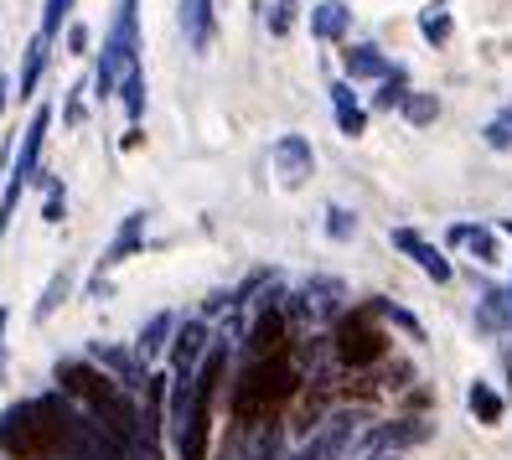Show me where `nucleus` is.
<instances>
[{
    "instance_id": "1",
    "label": "nucleus",
    "mask_w": 512,
    "mask_h": 460,
    "mask_svg": "<svg viewBox=\"0 0 512 460\" xmlns=\"http://www.w3.org/2000/svg\"><path fill=\"white\" fill-rule=\"evenodd\" d=\"M88 440V419L63 393L21 398L0 414V455L6 460H68Z\"/></svg>"
},
{
    "instance_id": "2",
    "label": "nucleus",
    "mask_w": 512,
    "mask_h": 460,
    "mask_svg": "<svg viewBox=\"0 0 512 460\" xmlns=\"http://www.w3.org/2000/svg\"><path fill=\"white\" fill-rule=\"evenodd\" d=\"M52 378H57V393H63L68 404H78L104 435H114L125 450H140V409L104 367H94L88 357H63Z\"/></svg>"
},
{
    "instance_id": "3",
    "label": "nucleus",
    "mask_w": 512,
    "mask_h": 460,
    "mask_svg": "<svg viewBox=\"0 0 512 460\" xmlns=\"http://www.w3.org/2000/svg\"><path fill=\"white\" fill-rule=\"evenodd\" d=\"M300 388V373L290 352L280 357H264V362H249L244 378H238V393H233V419L244 429H259V424H275V414L295 398Z\"/></svg>"
},
{
    "instance_id": "4",
    "label": "nucleus",
    "mask_w": 512,
    "mask_h": 460,
    "mask_svg": "<svg viewBox=\"0 0 512 460\" xmlns=\"http://www.w3.org/2000/svg\"><path fill=\"white\" fill-rule=\"evenodd\" d=\"M331 352H337L342 367H373L383 352H388V336L373 316V305L363 311H342L337 316V336H331Z\"/></svg>"
},
{
    "instance_id": "5",
    "label": "nucleus",
    "mask_w": 512,
    "mask_h": 460,
    "mask_svg": "<svg viewBox=\"0 0 512 460\" xmlns=\"http://www.w3.org/2000/svg\"><path fill=\"white\" fill-rule=\"evenodd\" d=\"M342 300H347V285L342 280H311L300 295H290L285 305V321H331V316H342Z\"/></svg>"
},
{
    "instance_id": "6",
    "label": "nucleus",
    "mask_w": 512,
    "mask_h": 460,
    "mask_svg": "<svg viewBox=\"0 0 512 460\" xmlns=\"http://www.w3.org/2000/svg\"><path fill=\"white\" fill-rule=\"evenodd\" d=\"M88 362L104 367V373H109L119 388H125V393H135V388H145V383H150V373H145V362H140V352H135V347L88 342Z\"/></svg>"
},
{
    "instance_id": "7",
    "label": "nucleus",
    "mask_w": 512,
    "mask_h": 460,
    "mask_svg": "<svg viewBox=\"0 0 512 460\" xmlns=\"http://www.w3.org/2000/svg\"><path fill=\"white\" fill-rule=\"evenodd\" d=\"M213 352V336H207V321H182L171 336V378H197L202 357Z\"/></svg>"
},
{
    "instance_id": "8",
    "label": "nucleus",
    "mask_w": 512,
    "mask_h": 460,
    "mask_svg": "<svg viewBox=\"0 0 512 460\" xmlns=\"http://www.w3.org/2000/svg\"><path fill=\"white\" fill-rule=\"evenodd\" d=\"M269 161H275V176L285 181V187H306L311 171H316V156H311L306 135H280L275 150H269Z\"/></svg>"
},
{
    "instance_id": "9",
    "label": "nucleus",
    "mask_w": 512,
    "mask_h": 460,
    "mask_svg": "<svg viewBox=\"0 0 512 460\" xmlns=\"http://www.w3.org/2000/svg\"><path fill=\"white\" fill-rule=\"evenodd\" d=\"M290 342V321H285V305L275 311H259L254 326H249V362H264V357H280Z\"/></svg>"
},
{
    "instance_id": "10",
    "label": "nucleus",
    "mask_w": 512,
    "mask_h": 460,
    "mask_svg": "<svg viewBox=\"0 0 512 460\" xmlns=\"http://www.w3.org/2000/svg\"><path fill=\"white\" fill-rule=\"evenodd\" d=\"M394 249H399V254H409L419 269L430 274L435 285H450V274H456V269H450V259L435 249V243H425V238H419L414 228H394Z\"/></svg>"
},
{
    "instance_id": "11",
    "label": "nucleus",
    "mask_w": 512,
    "mask_h": 460,
    "mask_svg": "<svg viewBox=\"0 0 512 460\" xmlns=\"http://www.w3.org/2000/svg\"><path fill=\"white\" fill-rule=\"evenodd\" d=\"M47 125H52V109H47V104H37V109H32V125H26V135H21V150H16V171H11V176H21V181H37V156H42Z\"/></svg>"
},
{
    "instance_id": "12",
    "label": "nucleus",
    "mask_w": 512,
    "mask_h": 460,
    "mask_svg": "<svg viewBox=\"0 0 512 460\" xmlns=\"http://www.w3.org/2000/svg\"><path fill=\"white\" fill-rule=\"evenodd\" d=\"M140 243H145V212H130V218L119 223V233L109 238V249H104L99 269H119L125 259H135V254H140Z\"/></svg>"
},
{
    "instance_id": "13",
    "label": "nucleus",
    "mask_w": 512,
    "mask_h": 460,
    "mask_svg": "<svg viewBox=\"0 0 512 460\" xmlns=\"http://www.w3.org/2000/svg\"><path fill=\"white\" fill-rule=\"evenodd\" d=\"M176 321L171 311H156L145 326H140V336H135V352H140V362H156L161 352H171V336H176Z\"/></svg>"
},
{
    "instance_id": "14",
    "label": "nucleus",
    "mask_w": 512,
    "mask_h": 460,
    "mask_svg": "<svg viewBox=\"0 0 512 460\" xmlns=\"http://www.w3.org/2000/svg\"><path fill=\"white\" fill-rule=\"evenodd\" d=\"M109 42H119V52H125L130 63H140V0H119L114 6Z\"/></svg>"
},
{
    "instance_id": "15",
    "label": "nucleus",
    "mask_w": 512,
    "mask_h": 460,
    "mask_svg": "<svg viewBox=\"0 0 512 460\" xmlns=\"http://www.w3.org/2000/svg\"><path fill=\"white\" fill-rule=\"evenodd\" d=\"M47 52L52 42L37 32L32 42H26V57H21V83H16V99H37V88H42V73H47Z\"/></svg>"
},
{
    "instance_id": "16",
    "label": "nucleus",
    "mask_w": 512,
    "mask_h": 460,
    "mask_svg": "<svg viewBox=\"0 0 512 460\" xmlns=\"http://www.w3.org/2000/svg\"><path fill=\"white\" fill-rule=\"evenodd\" d=\"M352 26V11L342 6V0H321V6L311 11V37L316 42H342Z\"/></svg>"
},
{
    "instance_id": "17",
    "label": "nucleus",
    "mask_w": 512,
    "mask_h": 460,
    "mask_svg": "<svg viewBox=\"0 0 512 460\" xmlns=\"http://www.w3.org/2000/svg\"><path fill=\"white\" fill-rule=\"evenodd\" d=\"M331 109H337V130L347 135V140H357L368 130V114L357 109V99H352V83L342 78V83H331Z\"/></svg>"
},
{
    "instance_id": "18",
    "label": "nucleus",
    "mask_w": 512,
    "mask_h": 460,
    "mask_svg": "<svg viewBox=\"0 0 512 460\" xmlns=\"http://www.w3.org/2000/svg\"><path fill=\"white\" fill-rule=\"evenodd\" d=\"M445 238H450V249H471L481 264H497V259H502V254H497V238H492L487 228H476V223H456Z\"/></svg>"
},
{
    "instance_id": "19",
    "label": "nucleus",
    "mask_w": 512,
    "mask_h": 460,
    "mask_svg": "<svg viewBox=\"0 0 512 460\" xmlns=\"http://www.w3.org/2000/svg\"><path fill=\"white\" fill-rule=\"evenodd\" d=\"M182 32L197 52H207V42H213V0H182Z\"/></svg>"
},
{
    "instance_id": "20",
    "label": "nucleus",
    "mask_w": 512,
    "mask_h": 460,
    "mask_svg": "<svg viewBox=\"0 0 512 460\" xmlns=\"http://www.w3.org/2000/svg\"><path fill=\"white\" fill-rule=\"evenodd\" d=\"M378 435H383L388 450H409V445H425L435 429L425 419H394V424H378Z\"/></svg>"
},
{
    "instance_id": "21",
    "label": "nucleus",
    "mask_w": 512,
    "mask_h": 460,
    "mask_svg": "<svg viewBox=\"0 0 512 460\" xmlns=\"http://www.w3.org/2000/svg\"><path fill=\"white\" fill-rule=\"evenodd\" d=\"M342 63H347V78H388V73H394L378 47H347Z\"/></svg>"
},
{
    "instance_id": "22",
    "label": "nucleus",
    "mask_w": 512,
    "mask_h": 460,
    "mask_svg": "<svg viewBox=\"0 0 512 460\" xmlns=\"http://www.w3.org/2000/svg\"><path fill=\"white\" fill-rule=\"evenodd\" d=\"M476 326L481 331H507L512 326V305H507V290H487L476 305Z\"/></svg>"
},
{
    "instance_id": "23",
    "label": "nucleus",
    "mask_w": 512,
    "mask_h": 460,
    "mask_svg": "<svg viewBox=\"0 0 512 460\" xmlns=\"http://www.w3.org/2000/svg\"><path fill=\"white\" fill-rule=\"evenodd\" d=\"M119 99H125L130 130H135V125H140V114H145V73H140V63H130L125 73H119Z\"/></svg>"
},
{
    "instance_id": "24",
    "label": "nucleus",
    "mask_w": 512,
    "mask_h": 460,
    "mask_svg": "<svg viewBox=\"0 0 512 460\" xmlns=\"http://www.w3.org/2000/svg\"><path fill=\"white\" fill-rule=\"evenodd\" d=\"M466 404H471V414H476L481 424H502V414H507V404H502V393H497L492 383H471V393H466Z\"/></svg>"
},
{
    "instance_id": "25",
    "label": "nucleus",
    "mask_w": 512,
    "mask_h": 460,
    "mask_svg": "<svg viewBox=\"0 0 512 460\" xmlns=\"http://www.w3.org/2000/svg\"><path fill=\"white\" fill-rule=\"evenodd\" d=\"M68 290H73V269H57L52 280H47V290L37 295V311H32V316H37V321H47V316L57 311V305L68 300Z\"/></svg>"
},
{
    "instance_id": "26",
    "label": "nucleus",
    "mask_w": 512,
    "mask_h": 460,
    "mask_svg": "<svg viewBox=\"0 0 512 460\" xmlns=\"http://www.w3.org/2000/svg\"><path fill=\"white\" fill-rule=\"evenodd\" d=\"M373 316H383V321H394L404 336H414V342H425V326H419L404 305H394V300H373Z\"/></svg>"
},
{
    "instance_id": "27",
    "label": "nucleus",
    "mask_w": 512,
    "mask_h": 460,
    "mask_svg": "<svg viewBox=\"0 0 512 460\" xmlns=\"http://www.w3.org/2000/svg\"><path fill=\"white\" fill-rule=\"evenodd\" d=\"M404 99H409V83H404V73L394 68L383 78V88L373 94V109H404Z\"/></svg>"
},
{
    "instance_id": "28",
    "label": "nucleus",
    "mask_w": 512,
    "mask_h": 460,
    "mask_svg": "<svg viewBox=\"0 0 512 460\" xmlns=\"http://www.w3.org/2000/svg\"><path fill=\"white\" fill-rule=\"evenodd\" d=\"M435 114H440L435 94H409L404 99V119H409V125H435Z\"/></svg>"
},
{
    "instance_id": "29",
    "label": "nucleus",
    "mask_w": 512,
    "mask_h": 460,
    "mask_svg": "<svg viewBox=\"0 0 512 460\" xmlns=\"http://www.w3.org/2000/svg\"><path fill=\"white\" fill-rule=\"evenodd\" d=\"M88 88H94V83H88V78H78L73 88H68V99H63V119H68V130H78L83 125V114H88Z\"/></svg>"
},
{
    "instance_id": "30",
    "label": "nucleus",
    "mask_w": 512,
    "mask_h": 460,
    "mask_svg": "<svg viewBox=\"0 0 512 460\" xmlns=\"http://www.w3.org/2000/svg\"><path fill=\"white\" fill-rule=\"evenodd\" d=\"M481 140H487L492 150H512V104H507L497 119H487V130H481Z\"/></svg>"
},
{
    "instance_id": "31",
    "label": "nucleus",
    "mask_w": 512,
    "mask_h": 460,
    "mask_svg": "<svg viewBox=\"0 0 512 460\" xmlns=\"http://www.w3.org/2000/svg\"><path fill=\"white\" fill-rule=\"evenodd\" d=\"M68 11H73V0H47V11H42V37L47 42L57 32H68Z\"/></svg>"
},
{
    "instance_id": "32",
    "label": "nucleus",
    "mask_w": 512,
    "mask_h": 460,
    "mask_svg": "<svg viewBox=\"0 0 512 460\" xmlns=\"http://www.w3.org/2000/svg\"><path fill=\"white\" fill-rule=\"evenodd\" d=\"M295 16H300V0H275V6H269V32H275V37H290Z\"/></svg>"
},
{
    "instance_id": "33",
    "label": "nucleus",
    "mask_w": 512,
    "mask_h": 460,
    "mask_svg": "<svg viewBox=\"0 0 512 460\" xmlns=\"http://www.w3.org/2000/svg\"><path fill=\"white\" fill-rule=\"evenodd\" d=\"M357 233V218L347 207H326V238H337V243H347Z\"/></svg>"
},
{
    "instance_id": "34",
    "label": "nucleus",
    "mask_w": 512,
    "mask_h": 460,
    "mask_svg": "<svg viewBox=\"0 0 512 460\" xmlns=\"http://www.w3.org/2000/svg\"><path fill=\"white\" fill-rule=\"evenodd\" d=\"M37 181L47 187V207H42V218H47V223H63V181H57V176H37Z\"/></svg>"
},
{
    "instance_id": "35",
    "label": "nucleus",
    "mask_w": 512,
    "mask_h": 460,
    "mask_svg": "<svg viewBox=\"0 0 512 460\" xmlns=\"http://www.w3.org/2000/svg\"><path fill=\"white\" fill-rule=\"evenodd\" d=\"M419 32H425V42H445L450 37V16L445 11H425L419 16Z\"/></svg>"
},
{
    "instance_id": "36",
    "label": "nucleus",
    "mask_w": 512,
    "mask_h": 460,
    "mask_svg": "<svg viewBox=\"0 0 512 460\" xmlns=\"http://www.w3.org/2000/svg\"><path fill=\"white\" fill-rule=\"evenodd\" d=\"M63 37H68V52H73V57H83V52H88V26L68 21V32H63Z\"/></svg>"
},
{
    "instance_id": "37",
    "label": "nucleus",
    "mask_w": 512,
    "mask_h": 460,
    "mask_svg": "<svg viewBox=\"0 0 512 460\" xmlns=\"http://www.w3.org/2000/svg\"><path fill=\"white\" fill-rule=\"evenodd\" d=\"M6 326H11V311L0 305V362H6Z\"/></svg>"
},
{
    "instance_id": "38",
    "label": "nucleus",
    "mask_w": 512,
    "mask_h": 460,
    "mask_svg": "<svg viewBox=\"0 0 512 460\" xmlns=\"http://www.w3.org/2000/svg\"><path fill=\"white\" fill-rule=\"evenodd\" d=\"M6 99H11V83H6V73H0V114H6Z\"/></svg>"
},
{
    "instance_id": "39",
    "label": "nucleus",
    "mask_w": 512,
    "mask_h": 460,
    "mask_svg": "<svg viewBox=\"0 0 512 460\" xmlns=\"http://www.w3.org/2000/svg\"><path fill=\"white\" fill-rule=\"evenodd\" d=\"M502 228H507V233H512V218H507V223H502Z\"/></svg>"
},
{
    "instance_id": "40",
    "label": "nucleus",
    "mask_w": 512,
    "mask_h": 460,
    "mask_svg": "<svg viewBox=\"0 0 512 460\" xmlns=\"http://www.w3.org/2000/svg\"><path fill=\"white\" fill-rule=\"evenodd\" d=\"M507 305H512V290H507Z\"/></svg>"
}]
</instances>
